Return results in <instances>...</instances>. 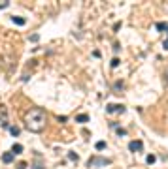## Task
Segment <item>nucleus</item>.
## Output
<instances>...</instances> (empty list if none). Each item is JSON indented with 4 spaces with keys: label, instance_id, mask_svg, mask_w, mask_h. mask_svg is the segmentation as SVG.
<instances>
[{
    "label": "nucleus",
    "instance_id": "nucleus-1",
    "mask_svg": "<svg viewBox=\"0 0 168 169\" xmlns=\"http://www.w3.org/2000/svg\"><path fill=\"white\" fill-rule=\"evenodd\" d=\"M46 124H47V115L42 107H32L25 113V128L28 132L40 134L46 130Z\"/></svg>",
    "mask_w": 168,
    "mask_h": 169
},
{
    "label": "nucleus",
    "instance_id": "nucleus-2",
    "mask_svg": "<svg viewBox=\"0 0 168 169\" xmlns=\"http://www.w3.org/2000/svg\"><path fill=\"white\" fill-rule=\"evenodd\" d=\"M110 164H112L110 158H100V156H93L91 160L87 162L89 167H100V165H110Z\"/></svg>",
    "mask_w": 168,
    "mask_h": 169
},
{
    "label": "nucleus",
    "instance_id": "nucleus-3",
    "mask_svg": "<svg viewBox=\"0 0 168 169\" xmlns=\"http://www.w3.org/2000/svg\"><path fill=\"white\" fill-rule=\"evenodd\" d=\"M128 150L130 152H142L144 150V143H142L140 139H134V141L128 143Z\"/></svg>",
    "mask_w": 168,
    "mask_h": 169
},
{
    "label": "nucleus",
    "instance_id": "nucleus-4",
    "mask_svg": "<svg viewBox=\"0 0 168 169\" xmlns=\"http://www.w3.org/2000/svg\"><path fill=\"white\" fill-rule=\"evenodd\" d=\"M106 111H108L110 115H114V113H123L125 111V105H121V103H110V105L106 107Z\"/></svg>",
    "mask_w": 168,
    "mask_h": 169
},
{
    "label": "nucleus",
    "instance_id": "nucleus-5",
    "mask_svg": "<svg viewBox=\"0 0 168 169\" xmlns=\"http://www.w3.org/2000/svg\"><path fill=\"white\" fill-rule=\"evenodd\" d=\"M13 152H4V154H2V162H4V164H11V162H13Z\"/></svg>",
    "mask_w": 168,
    "mask_h": 169
},
{
    "label": "nucleus",
    "instance_id": "nucleus-6",
    "mask_svg": "<svg viewBox=\"0 0 168 169\" xmlns=\"http://www.w3.org/2000/svg\"><path fill=\"white\" fill-rule=\"evenodd\" d=\"M11 21H13L17 27H23V25H25V19H23V17H19V15H13V17H11Z\"/></svg>",
    "mask_w": 168,
    "mask_h": 169
},
{
    "label": "nucleus",
    "instance_id": "nucleus-7",
    "mask_svg": "<svg viewBox=\"0 0 168 169\" xmlns=\"http://www.w3.org/2000/svg\"><path fill=\"white\" fill-rule=\"evenodd\" d=\"M76 122H79V124L89 122V115H77V116H76Z\"/></svg>",
    "mask_w": 168,
    "mask_h": 169
},
{
    "label": "nucleus",
    "instance_id": "nucleus-8",
    "mask_svg": "<svg viewBox=\"0 0 168 169\" xmlns=\"http://www.w3.org/2000/svg\"><path fill=\"white\" fill-rule=\"evenodd\" d=\"M11 152H13V156H15V154H21V152H23V145L15 143L13 147H11Z\"/></svg>",
    "mask_w": 168,
    "mask_h": 169
},
{
    "label": "nucleus",
    "instance_id": "nucleus-9",
    "mask_svg": "<svg viewBox=\"0 0 168 169\" xmlns=\"http://www.w3.org/2000/svg\"><path fill=\"white\" fill-rule=\"evenodd\" d=\"M95 147H96V150H104V148H106V143L104 141H98Z\"/></svg>",
    "mask_w": 168,
    "mask_h": 169
},
{
    "label": "nucleus",
    "instance_id": "nucleus-10",
    "mask_svg": "<svg viewBox=\"0 0 168 169\" xmlns=\"http://www.w3.org/2000/svg\"><path fill=\"white\" fill-rule=\"evenodd\" d=\"M166 23H157V30H159V32H163V30H166Z\"/></svg>",
    "mask_w": 168,
    "mask_h": 169
},
{
    "label": "nucleus",
    "instance_id": "nucleus-11",
    "mask_svg": "<svg viewBox=\"0 0 168 169\" xmlns=\"http://www.w3.org/2000/svg\"><path fill=\"white\" fill-rule=\"evenodd\" d=\"M9 132H11V135H15V137L19 135V128H17V126H11V128H9Z\"/></svg>",
    "mask_w": 168,
    "mask_h": 169
},
{
    "label": "nucleus",
    "instance_id": "nucleus-12",
    "mask_svg": "<svg viewBox=\"0 0 168 169\" xmlns=\"http://www.w3.org/2000/svg\"><path fill=\"white\" fill-rule=\"evenodd\" d=\"M9 6V0H0V9H4Z\"/></svg>",
    "mask_w": 168,
    "mask_h": 169
},
{
    "label": "nucleus",
    "instance_id": "nucleus-13",
    "mask_svg": "<svg viewBox=\"0 0 168 169\" xmlns=\"http://www.w3.org/2000/svg\"><path fill=\"white\" fill-rule=\"evenodd\" d=\"M32 169H44V164H42V162H34Z\"/></svg>",
    "mask_w": 168,
    "mask_h": 169
},
{
    "label": "nucleus",
    "instance_id": "nucleus-14",
    "mask_svg": "<svg viewBox=\"0 0 168 169\" xmlns=\"http://www.w3.org/2000/svg\"><path fill=\"white\" fill-rule=\"evenodd\" d=\"M68 158L72 162H77V154H76V152H68Z\"/></svg>",
    "mask_w": 168,
    "mask_h": 169
},
{
    "label": "nucleus",
    "instance_id": "nucleus-15",
    "mask_svg": "<svg viewBox=\"0 0 168 169\" xmlns=\"http://www.w3.org/2000/svg\"><path fill=\"white\" fill-rule=\"evenodd\" d=\"M119 62H121V60H119V58L115 57L114 60H112V68H117V66H119Z\"/></svg>",
    "mask_w": 168,
    "mask_h": 169
},
{
    "label": "nucleus",
    "instance_id": "nucleus-16",
    "mask_svg": "<svg viewBox=\"0 0 168 169\" xmlns=\"http://www.w3.org/2000/svg\"><path fill=\"white\" fill-rule=\"evenodd\" d=\"M123 88V83H121V81H119V83L117 84H115V86H114V90H117V94H121V92H119V90H121Z\"/></svg>",
    "mask_w": 168,
    "mask_h": 169
},
{
    "label": "nucleus",
    "instance_id": "nucleus-17",
    "mask_svg": "<svg viewBox=\"0 0 168 169\" xmlns=\"http://www.w3.org/2000/svg\"><path fill=\"white\" fill-rule=\"evenodd\" d=\"M147 164H155V156H153V154L147 156Z\"/></svg>",
    "mask_w": 168,
    "mask_h": 169
},
{
    "label": "nucleus",
    "instance_id": "nucleus-18",
    "mask_svg": "<svg viewBox=\"0 0 168 169\" xmlns=\"http://www.w3.org/2000/svg\"><path fill=\"white\" fill-rule=\"evenodd\" d=\"M119 49H121V45H119V43H117V41H115V43H114V51H115V53H117V51H119Z\"/></svg>",
    "mask_w": 168,
    "mask_h": 169
},
{
    "label": "nucleus",
    "instance_id": "nucleus-19",
    "mask_svg": "<svg viewBox=\"0 0 168 169\" xmlns=\"http://www.w3.org/2000/svg\"><path fill=\"white\" fill-rule=\"evenodd\" d=\"M117 134H119V135H125V134H127V132H125V130H123V128H117Z\"/></svg>",
    "mask_w": 168,
    "mask_h": 169
},
{
    "label": "nucleus",
    "instance_id": "nucleus-20",
    "mask_svg": "<svg viewBox=\"0 0 168 169\" xmlns=\"http://www.w3.org/2000/svg\"><path fill=\"white\" fill-rule=\"evenodd\" d=\"M164 83H166V84H168V70H166V71H164Z\"/></svg>",
    "mask_w": 168,
    "mask_h": 169
},
{
    "label": "nucleus",
    "instance_id": "nucleus-21",
    "mask_svg": "<svg viewBox=\"0 0 168 169\" xmlns=\"http://www.w3.org/2000/svg\"><path fill=\"white\" fill-rule=\"evenodd\" d=\"M19 169H27V164H19Z\"/></svg>",
    "mask_w": 168,
    "mask_h": 169
},
{
    "label": "nucleus",
    "instance_id": "nucleus-22",
    "mask_svg": "<svg viewBox=\"0 0 168 169\" xmlns=\"http://www.w3.org/2000/svg\"><path fill=\"white\" fill-rule=\"evenodd\" d=\"M163 47H164V49H168V40H166V41L163 43Z\"/></svg>",
    "mask_w": 168,
    "mask_h": 169
}]
</instances>
